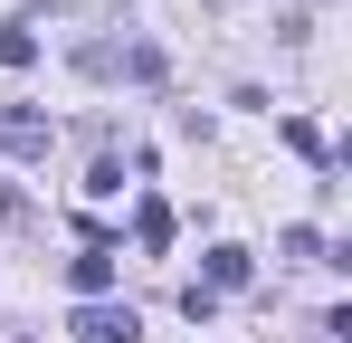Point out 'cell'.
I'll list each match as a JSON object with an SVG mask.
<instances>
[{"mask_svg":"<svg viewBox=\"0 0 352 343\" xmlns=\"http://www.w3.org/2000/svg\"><path fill=\"white\" fill-rule=\"evenodd\" d=\"M48 143H58V124L38 105H0V153L10 163H48Z\"/></svg>","mask_w":352,"mask_h":343,"instance_id":"obj_1","label":"cell"},{"mask_svg":"<svg viewBox=\"0 0 352 343\" xmlns=\"http://www.w3.org/2000/svg\"><path fill=\"white\" fill-rule=\"evenodd\" d=\"M67 334H76V343H143V315L96 295V305H76V315H67Z\"/></svg>","mask_w":352,"mask_h":343,"instance_id":"obj_2","label":"cell"},{"mask_svg":"<svg viewBox=\"0 0 352 343\" xmlns=\"http://www.w3.org/2000/svg\"><path fill=\"white\" fill-rule=\"evenodd\" d=\"M133 248H153V258L172 248V200H153V191L133 200Z\"/></svg>","mask_w":352,"mask_h":343,"instance_id":"obj_3","label":"cell"},{"mask_svg":"<svg viewBox=\"0 0 352 343\" xmlns=\"http://www.w3.org/2000/svg\"><path fill=\"white\" fill-rule=\"evenodd\" d=\"M67 277H76V295L96 305V295L115 286V248H76V267H67Z\"/></svg>","mask_w":352,"mask_h":343,"instance_id":"obj_4","label":"cell"},{"mask_svg":"<svg viewBox=\"0 0 352 343\" xmlns=\"http://www.w3.org/2000/svg\"><path fill=\"white\" fill-rule=\"evenodd\" d=\"M248 277H257V258H248V248H210V277H200V286L219 295V286H248Z\"/></svg>","mask_w":352,"mask_h":343,"instance_id":"obj_5","label":"cell"},{"mask_svg":"<svg viewBox=\"0 0 352 343\" xmlns=\"http://www.w3.org/2000/svg\"><path fill=\"white\" fill-rule=\"evenodd\" d=\"M276 134H286V153H305V163H333V143H324V124H305V114H286Z\"/></svg>","mask_w":352,"mask_h":343,"instance_id":"obj_6","label":"cell"},{"mask_svg":"<svg viewBox=\"0 0 352 343\" xmlns=\"http://www.w3.org/2000/svg\"><path fill=\"white\" fill-rule=\"evenodd\" d=\"M29 57H38V39H29V29H0V67H29Z\"/></svg>","mask_w":352,"mask_h":343,"instance_id":"obj_7","label":"cell"}]
</instances>
